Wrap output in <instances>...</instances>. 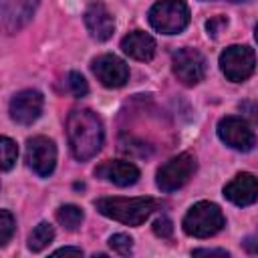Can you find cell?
<instances>
[{
  "label": "cell",
  "instance_id": "obj_1",
  "mask_svg": "<svg viewBox=\"0 0 258 258\" xmlns=\"http://www.w3.org/2000/svg\"><path fill=\"white\" fill-rule=\"evenodd\" d=\"M67 135L75 159L87 161L95 157L105 139L101 117L91 109H73L67 117Z\"/></svg>",
  "mask_w": 258,
  "mask_h": 258
},
{
  "label": "cell",
  "instance_id": "obj_2",
  "mask_svg": "<svg viewBox=\"0 0 258 258\" xmlns=\"http://www.w3.org/2000/svg\"><path fill=\"white\" fill-rule=\"evenodd\" d=\"M95 208L105 218L121 222L125 226H141L155 210H159V202L153 198H99Z\"/></svg>",
  "mask_w": 258,
  "mask_h": 258
},
{
  "label": "cell",
  "instance_id": "obj_3",
  "mask_svg": "<svg viewBox=\"0 0 258 258\" xmlns=\"http://www.w3.org/2000/svg\"><path fill=\"white\" fill-rule=\"evenodd\" d=\"M181 226H183V232L191 238H210V236H216L226 226V218L218 204L198 202L187 210Z\"/></svg>",
  "mask_w": 258,
  "mask_h": 258
},
{
  "label": "cell",
  "instance_id": "obj_4",
  "mask_svg": "<svg viewBox=\"0 0 258 258\" xmlns=\"http://www.w3.org/2000/svg\"><path fill=\"white\" fill-rule=\"evenodd\" d=\"M149 24L161 34H179L189 24V8L183 0H157L149 8Z\"/></svg>",
  "mask_w": 258,
  "mask_h": 258
},
{
  "label": "cell",
  "instance_id": "obj_5",
  "mask_svg": "<svg viewBox=\"0 0 258 258\" xmlns=\"http://www.w3.org/2000/svg\"><path fill=\"white\" fill-rule=\"evenodd\" d=\"M196 157L189 153V151H183L171 159H167L155 173V183L161 191L169 194V191H175L179 187H183L191 175L196 173Z\"/></svg>",
  "mask_w": 258,
  "mask_h": 258
},
{
  "label": "cell",
  "instance_id": "obj_6",
  "mask_svg": "<svg viewBox=\"0 0 258 258\" xmlns=\"http://www.w3.org/2000/svg\"><path fill=\"white\" fill-rule=\"evenodd\" d=\"M220 69L232 83H244L256 69V54L246 44H232L220 54Z\"/></svg>",
  "mask_w": 258,
  "mask_h": 258
},
{
  "label": "cell",
  "instance_id": "obj_7",
  "mask_svg": "<svg viewBox=\"0 0 258 258\" xmlns=\"http://www.w3.org/2000/svg\"><path fill=\"white\" fill-rule=\"evenodd\" d=\"M171 71L179 83L185 87H194L206 77V58L196 48H179L171 56Z\"/></svg>",
  "mask_w": 258,
  "mask_h": 258
},
{
  "label": "cell",
  "instance_id": "obj_8",
  "mask_svg": "<svg viewBox=\"0 0 258 258\" xmlns=\"http://www.w3.org/2000/svg\"><path fill=\"white\" fill-rule=\"evenodd\" d=\"M218 137L222 139V143H226L230 149L236 151H252L256 145V135L250 129V125L236 115H228L222 117L218 121Z\"/></svg>",
  "mask_w": 258,
  "mask_h": 258
},
{
  "label": "cell",
  "instance_id": "obj_9",
  "mask_svg": "<svg viewBox=\"0 0 258 258\" xmlns=\"http://www.w3.org/2000/svg\"><path fill=\"white\" fill-rule=\"evenodd\" d=\"M26 161H28V167L36 175L48 177L54 171V165H56V145H54V141L44 137V135H36L32 139H28V143H26Z\"/></svg>",
  "mask_w": 258,
  "mask_h": 258
},
{
  "label": "cell",
  "instance_id": "obj_10",
  "mask_svg": "<svg viewBox=\"0 0 258 258\" xmlns=\"http://www.w3.org/2000/svg\"><path fill=\"white\" fill-rule=\"evenodd\" d=\"M91 71L97 81L107 89H119L129 81V67L115 54H99L91 62Z\"/></svg>",
  "mask_w": 258,
  "mask_h": 258
},
{
  "label": "cell",
  "instance_id": "obj_11",
  "mask_svg": "<svg viewBox=\"0 0 258 258\" xmlns=\"http://www.w3.org/2000/svg\"><path fill=\"white\" fill-rule=\"evenodd\" d=\"M44 107V97L34 89H24L10 99V117L18 125H32Z\"/></svg>",
  "mask_w": 258,
  "mask_h": 258
},
{
  "label": "cell",
  "instance_id": "obj_12",
  "mask_svg": "<svg viewBox=\"0 0 258 258\" xmlns=\"http://www.w3.org/2000/svg\"><path fill=\"white\" fill-rule=\"evenodd\" d=\"M95 175L113 183V185H119V187H129L133 183H137L139 179V169L137 165L129 163V161H121V159H107L103 161L101 165H97L95 169Z\"/></svg>",
  "mask_w": 258,
  "mask_h": 258
},
{
  "label": "cell",
  "instance_id": "obj_13",
  "mask_svg": "<svg viewBox=\"0 0 258 258\" xmlns=\"http://www.w3.org/2000/svg\"><path fill=\"white\" fill-rule=\"evenodd\" d=\"M224 196L226 200H230L240 208L254 204L258 200V177L248 171L238 173L232 181L224 185Z\"/></svg>",
  "mask_w": 258,
  "mask_h": 258
},
{
  "label": "cell",
  "instance_id": "obj_14",
  "mask_svg": "<svg viewBox=\"0 0 258 258\" xmlns=\"http://www.w3.org/2000/svg\"><path fill=\"white\" fill-rule=\"evenodd\" d=\"M85 26H87L89 34L95 40L105 42L113 36L115 20H113V14L107 10V6L103 2H93L85 10Z\"/></svg>",
  "mask_w": 258,
  "mask_h": 258
},
{
  "label": "cell",
  "instance_id": "obj_15",
  "mask_svg": "<svg viewBox=\"0 0 258 258\" xmlns=\"http://www.w3.org/2000/svg\"><path fill=\"white\" fill-rule=\"evenodd\" d=\"M40 0H2V20L8 34L20 30L34 14Z\"/></svg>",
  "mask_w": 258,
  "mask_h": 258
},
{
  "label": "cell",
  "instance_id": "obj_16",
  "mask_svg": "<svg viewBox=\"0 0 258 258\" xmlns=\"http://www.w3.org/2000/svg\"><path fill=\"white\" fill-rule=\"evenodd\" d=\"M155 48H157V44H155L153 36L143 30H133L121 38V50L127 56L141 60V62L151 60L155 56Z\"/></svg>",
  "mask_w": 258,
  "mask_h": 258
},
{
  "label": "cell",
  "instance_id": "obj_17",
  "mask_svg": "<svg viewBox=\"0 0 258 258\" xmlns=\"http://www.w3.org/2000/svg\"><path fill=\"white\" fill-rule=\"evenodd\" d=\"M56 220H58V224H60L62 228H67L69 232H75V230L83 224L85 214H83V210H81L79 206H75V204H64V206H60V208L56 210Z\"/></svg>",
  "mask_w": 258,
  "mask_h": 258
},
{
  "label": "cell",
  "instance_id": "obj_18",
  "mask_svg": "<svg viewBox=\"0 0 258 258\" xmlns=\"http://www.w3.org/2000/svg\"><path fill=\"white\" fill-rule=\"evenodd\" d=\"M52 238H54V228L48 222H40L28 236V250L40 252L52 242Z\"/></svg>",
  "mask_w": 258,
  "mask_h": 258
},
{
  "label": "cell",
  "instance_id": "obj_19",
  "mask_svg": "<svg viewBox=\"0 0 258 258\" xmlns=\"http://www.w3.org/2000/svg\"><path fill=\"white\" fill-rule=\"evenodd\" d=\"M0 151H2V169L8 171L12 169V165L16 163V157H18V147L16 143L10 139V137H0Z\"/></svg>",
  "mask_w": 258,
  "mask_h": 258
},
{
  "label": "cell",
  "instance_id": "obj_20",
  "mask_svg": "<svg viewBox=\"0 0 258 258\" xmlns=\"http://www.w3.org/2000/svg\"><path fill=\"white\" fill-rule=\"evenodd\" d=\"M16 230V220L8 210H0V246H6Z\"/></svg>",
  "mask_w": 258,
  "mask_h": 258
},
{
  "label": "cell",
  "instance_id": "obj_21",
  "mask_svg": "<svg viewBox=\"0 0 258 258\" xmlns=\"http://www.w3.org/2000/svg\"><path fill=\"white\" fill-rule=\"evenodd\" d=\"M67 89L71 91L73 97H85L89 93V85H87L85 77L81 73H75V71L69 73V77H67Z\"/></svg>",
  "mask_w": 258,
  "mask_h": 258
},
{
  "label": "cell",
  "instance_id": "obj_22",
  "mask_svg": "<svg viewBox=\"0 0 258 258\" xmlns=\"http://www.w3.org/2000/svg\"><path fill=\"white\" fill-rule=\"evenodd\" d=\"M109 246L113 248V252L121 254V256H127L131 254V248H133V238L127 236V234H113L109 238Z\"/></svg>",
  "mask_w": 258,
  "mask_h": 258
},
{
  "label": "cell",
  "instance_id": "obj_23",
  "mask_svg": "<svg viewBox=\"0 0 258 258\" xmlns=\"http://www.w3.org/2000/svg\"><path fill=\"white\" fill-rule=\"evenodd\" d=\"M153 234L159 236V238H169L173 234V224L167 216H159L155 222H153Z\"/></svg>",
  "mask_w": 258,
  "mask_h": 258
},
{
  "label": "cell",
  "instance_id": "obj_24",
  "mask_svg": "<svg viewBox=\"0 0 258 258\" xmlns=\"http://www.w3.org/2000/svg\"><path fill=\"white\" fill-rule=\"evenodd\" d=\"M224 26H228V20H226L224 16H216V18H212V20L206 22V30H208V34H212L214 38L218 36L220 28H224Z\"/></svg>",
  "mask_w": 258,
  "mask_h": 258
},
{
  "label": "cell",
  "instance_id": "obj_25",
  "mask_svg": "<svg viewBox=\"0 0 258 258\" xmlns=\"http://www.w3.org/2000/svg\"><path fill=\"white\" fill-rule=\"evenodd\" d=\"M240 109H242V113H244L250 121H254V123L258 125V103H254V101H246V103L240 105Z\"/></svg>",
  "mask_w": 258,
  "mask_h": 258
},
{
  "label": "cell",
  "instance_id": "obj_26",
  "mask_svg": "<svg viewBox=\"0 0 258 258\" xmlns=\"http://www.w3.org/2000/svg\"><path fill=\"white\" fill-rule=\"evenodd\" d=\"M191 254H194V256H202V254H206V256H208V254H218V256H228V252H226V250H214V248H210V250H208V248H198V250H194Z\"/></svg>",
  "mask_w": 258,
  "mask_h": 258
},
{
  "label": "cell",
  "instance_id": "obj_27",
  "mask_svg": "<svg viewBox=\"0 0 258 258\" xmlns=\"http://www.w3.org/2000/svg\"><path fill=\"white\" fill-rule=\"evenodd\" d=\"M58 254H73V256H83V250L81 248H71V246H64V248H58L54 250V256Z\"/></svg>",
  "mask_w": 258,
  "mask_h": 258
},
{
  "label": "cell",
  "instance_id": "obj_28",
  "mask_svg": "<svg viewBox=\"0 0 258 258\" xmlns=\"http://www.w3.org/2000/svg\"><path fill=\"white\" fill-rule=\"evenodd\" d=\"M254 36H256V42H258V24H256V30H254Z\"/></svg>",
  "mask_w": 258,
  "mask_h": 258
},
{
  "label": "cell",
  "instance_id": "obj_29",
  "mask_svg": "<svg viewBox=\"0 0 258 258\" xmlns=\"http://www.w3.org/2000/svg\"><path fill=\"white\" fill-rule=\"evenodd\" d=\"M226 2H242V0H226Z\"/></svg>",
  "mask_w": 258,
  "mask_h": 258
}]
</instances>
